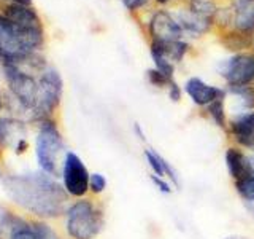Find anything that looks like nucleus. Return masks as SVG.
Masks as SVG:
<instances>
[{
    "label": "nucleus",
    "instance_id": "nucleus-9",
    "mask_svg": "<svg viewBox=\"0 0 254 239\" xmlns=\"http://www.w3.org/2000/svg\"><path fill=\"white\" fill-rule=\"evenodd\" d=\"M188 48V43L181 42V40H173V42H154L153 40L151 58L154 61V69L169 77H173L175 64L183 61Z\"/></svg>",
    "mask_w": 254,
    "mask_h": 239
},
{
    "label": "nucleus",
    "instance_id": "nucleus-32",
    "mask_svg": "<svg viewBox=\"0 0 254 239\" xmlns=\"http://www.w3.org/2000/svg\"><path fill=\"white\" fill-rule=\"evenodd\" d=\"M0 107H2V98H0Z\"/></svg>",
    "mask_w": 254,
    "mask_h": 239
},
{
    "label": "nucleus",
    "instance_id": "nucleus-29",
    "mask_svg": "<svg viewBox=\"0 0 254 239\" xmlns=\"http://www.w3.org/2000/svg\"><path fill=\"white\" fill-rule=\"evenodd\" d=\"M13 3H19V5H30V0H11Z\"/></svg>",
    "mask_w": 254,
    "mask_h": 239
},
{
    "label": "nucleus",
    "instance_id": "nucleus-3",
    "mask_svg": "<svg viewBox=\"0 0 254 239\" xmlns=\"http://www.w3.org/2000/svg\"><path fill=\"white\" fill-rule=\"evenodd\" d=\"M65 215V228L71 239H94L105 225L102 207L91 199H79L73 203Z\"/></svg>",
    "mask_w": 254,
    "mask_h": 239
},
{
    "label": "nucleus",
    "instance_id": "nucleus-18",
    "mask_svg": "<svg viewBox=\"0 0 254 239\" xmlns=\"http://www.w3.org/2000/svg\"><path fill=\"white\" fill-rule=\"evenodd\" d=\"M206 112H208V117L213 120L214 124H216L218 127H221V129L227 131L229 120L226 115V96H221L219 99L211 102L210 106L206 107Z\"/></svg>",
    "mask_w": 254,
    "mask_h": 239
},
{
    "label": "nucleus",
    "instance_id": "nucleus-8",
    "mask_svg": "<svg viewBox=\"0 0 254 239\" xmlns=\"http://www.w3.org/2000/svg\"><path fill=\"white\" fill-rule=\"evenodd\" d=\"M219 74L229 86H250L254 82V54L240 53L224 61Z\"/></svg>",
    "mask_w": 254,
    "mask_h": 239
},
{
    "label": "nucleus",
    "instance_id": "nucleus-30",
    "mask_svg": "<svg viewBox=\"0 0 254 239\" xmlns=\"http://www.w3.org/2000/svg\"><path fill=\"white\" fill-rule=\"evenodd\" d=\"M250 155V161H251V166H253V171H254V151H251V153H248Z\"/></svg>",
    "mask_w": 254,
    "mask_h": 239
},
{
    "label": "nucleus",
    "instance_id": "nucleus-21",
    "mask_svg": "<svg viewBox=\"0 0 254 239\" xmlns=\"http://www.w3.org/2000/svg\"><path fill=\"white\" fill-rule=\"evenodd\" d=\"M237 193L246 203H254V174L243 180L234 182Z\"/></svg>",
    "mask_w": 254,
    "mask_h": 239
},
{
    "label": "nucleus",
    "instance_id": "nucleus-28",
    "mask_svg": "<svg viewBox=\"0 0 254 239\" xmlns=\"http://www.w3.org/2000/svg\"><path fill=\"white\" fill-rule=\"evenodd\" d=\"M146 2H148V0H123V3L126 5V8H127V10H130V11L143 6Z\"/></svg>",
    "mask_w": 254,
    "mask_h": 239
},
{
    "label": "nucleus",
    "instance_id": "nucleus-15",
    "mask_svg": "<svg viewBox=\"0 0 254 239\" xmlns=\"http://www.w3.org/2000/svg\"><path fill=\"white\" fill-rule=\"evenodd\" d=\"M22 139H26V127L21 121L0 118V145H10L14 148Z\"/></svg>",
    "mask_w": 254,
    "mask_h": 239
},
{
    "label": "nucleus",
    "instance_id": "nucleus-24",
    "mask_svg": "<svg viewBox=\"0 0 254 239\" xmlns=\"http://www.w3.org/2000/svg\"><path fill=\"white\" fill-rule=\"evenodd\" d=\"M107 190V179L100 172H92L89 177V191L94 195H102Z\"/></svg>",
    "mask_w": 254,
    "mask_h": 239
},
{
    "label": "nucleus",
    "instance_id": "nucleus-23",
    "mask_svg": "<svg viewBox=\"0 0 254 239\" xmlns=\"http://www.w3.org/2000/svg\"><path fill=\"white\" fill-rule=\"evenodd\" d=\"M148 80H149V83L153 85V86L167 88V90H169L170 85L175 82L173 77L165 75V74H162V72H159L157 69H149L148 70Z\"/></svg>",
    "mask_w": 254,
    "mask_h": 239
},
{
    "label": "nucleus",
    "instance_id": "nucleus-33",
    "mask_svg": "<svg viewBox=\"0 0 254 239\" xmlns=\"http://www.w3.org/2000/svg\"><path fill=\"white\" fill-rule=\"evenodd\" d=\"M0 179H2V172H0Z\"/></svg>",
    "mask_w": 254,
    "mask_h": 239
},
{
    "label": "nucleus",
    "instance_id": "nucleus-5",
    "mask_svg": "<svg viewBox=\"0 0 254 239\" xmlns=\"http://www.w3.org/2000/svg\"><path fill=\"white\" fill-rule=\"evenodd\" d=\"M64 148H65V143H64V139L56 123L51 120H45V121L40 123L35 155L43 172L50 175L58 174Z\"/></svg>",
    "mask_w": 254,
    "mask_h": 239
},
{
    "label": "nucleus",
    "instance_id": "nucleus-19",
    "mask_svg": "<svg viewBox=\"0 0 254 239\" xmlns=\"http://www.w3.org/2000/svg\"><path fill=\"white\" fill-rule=\"evenodd\" d=\"M221 42L230 51H240V50H245V48L251 46L253 35L246 34V32L237 30V32H230V34L224 35L221 38Z\"/></svg>",
    "mask_w": 254,
    "mask_h": 239
},
{
    "label": "nucleus",
    "instance_id": "nucleus-31",
    "mask_svg": "<svg viewBox=\"0 0 254 239\" xmlns=\"http://www.w3.org/2000/svg\"><path fill=\"white\" fill-rule=\"evenodd\" d=\"M226 239H246V238H235V236H230V238H226Z\"/></svg>",
    "mask_w": 254,
    "mask_h": 239
},
{
    "label": "nucleus",
    "instance_id": "nucleus-12",
    "mask_svg": "<svg viewBox=\"0 0 254 239\" xmlns=\"http://www.w3.org/2000/svg\"><path fill=\"white\" fill-rule=\"evenodd\" d=\"M185 91L190 98L195 106L198 107H208L211 102L219 99L221 96H226V91L221 90L218 86H211L208 83H205L203 80L192 77L189 78L185 85Z\"/></svg>",
    "mask_w": 254,
    "mask_h": 239
},
{
    "label": "nucleus",
    "instance_id": "nucleus-6",
    "mask_svg": "<svg viewBox=\"0 0 254 239\" xmlns=\"http://www.w3.org/2000/svg\"><path fill=\"white\" fill-rule=\"evenodd\" d=\"M64 91V82L59 75V72L53 67H46L40 74V91H38V99L37 106L32 118L38 120L40 123L45 120H50L53 112L58 109L61 104Z\"/></svg>",
    "mask_w": 254,
    "mask_h": 239
},
{
    "label": "nucleus",
    "instance_id": "nucleus-22",
    "mask_svg": "<svg viewBox=\"0 0 254 239\" xmlns=\"http://www.w3.org/2000/svg\"><path fill=\"white\" fill-rule=\"evenodd\" d=\"M10 239H38L37 235L34 233L32 223L27 225L26 222H22L21 219L16 222V225L10 231Z\"/></svg>",
    "mask_w": 254,
    "mask_h": 239
},
{
    "label": "nucleus",
    "instance_id": "nucleus-16",
    "mask_svg": "<svg viewBox=\"0 0 254 239\" xmlns=\"http://www.w3.org/2000/svg\"><path fill=\"white\" fill-rule=\"evenodd\" d=\"M234 22L237 30L253 34L254 32V2L253 0H238L234 10Z\"/></svg>",
    "mask_w": 254,
    "mask_h": 239
},
{
    "label": "nucleus",
    "instance_id": "nucleus-7",
    "mask_svg": "<svg viewBox=\"0 0 254 239\" xmlns=\"http://www.w3.org/2000/svg\"><path fill=\"white\" fill-rule=\"evenodd\" d=\"M89 177L91 174L83 159L73 151H67L62 161V179L67 193L75 198H84L89 191Z\"/></svg>",
    "mask_w": 254,
    "mask_h": 239
},
{
    "label": "nucleus",
    "instance_id": "nucleus-4",
    "mask_svg": "<svg viewBox=\"0 0 254 239\" xmlns=\"http://www.w3.org/2000/svg\"><path fill=\"white\" fill-rule=\"evenodd\" d=\"M3 70L6 83L16 101L21 104L22 109L29 110V114L32 115L35 110L40 91V77H35L34 72L42 70H35L26 66H16V64H5Z\"/></svg>",
    "mask_w": 254,
    "mask_h": 239
},
{
    "label": "nucleus",
    "instance_id": "nucleus-14",
    "mask_svg": "<svg viewBox=\"0 0 254 239\" xmlns=\"http://www.w3.org/2000/svg\"><path fill=\"white\" fill-rule=\"evenodd\" d=\"M145 158H146V163L151 167V174L159 175V177H164L167 180L172 182V185L175 188H180V177H178V172L175 171V167L167 161V159L157 153L156 150L153 148H146L145 150Z\"/></svg>",
    "mask_w": 254,
    "mask_h": 239
},
{
    "label": "nucleus",
    "instance_id": "nucleus-20",
    "mask_svg": "<svg viewBox=\"0 0 254 239\" xmlns=\"http://www.w3.org/2000/svg\"><path fill=\"white\" fill-rule=\"evenodd\" d=\"M189 11L198 16L200 19L211 22L214 14H216V6L210 0H190L189 2Z\"/></svg>",
    "mask_w": 254,
    "mask_h": 239
},
{
    "label": "nucleus",
    "instance_id": "nucleus-2",
    "mask_svg": "<svg viewBox=\"0 0 254 239\" xmlns=\"http://www.w3.org/2000/svg\"><path fill=\"white\" fill-rule=\"evenodd\" d=\"M43 45L42 24H21L0 14V64L34 54Z\"/></svg>",
    "mask_w": 254,
    "mask_h": 239
},
{
    "label": "nucleus",
    "instance_id": "nucleus-27",
    "mask_svg": "<svg viewBox=\"0 0 254 239\" xmlns=\"http://www.w3.org/2000/svg\"><path fill=\"white\" fill-rule=\"evenodd\" d=\"M167 91H169V96H170V99H172L173 102H178V101L181 99V88L177 85V82H173Z\"/></svg>",
    "mask_w": 254,
    "mask_h": 239
},
{
    "label": "nucleus",
    "instance_id": "nucleus-26",
    "mask_svg": "<svg viewBox=\"0 0 254 239\" xmlns=\"http://www.w3.org/2000/svg\"><path fill=\"white\" fill-rule=\"evenodd\" d=\"M149 179H151V182H153V185L161 191V193H164V195H170L172 191H173V185H172V182L170 180H167V179H164V177H159V175H154V174H151L149 175Z\"/></svg>",
    "mask_w": 254,
    "mask_h": 239
},
{
    "label": "nucleus",
    "instance_id": "nucleus-1",
    "mask_svg": "<svg viewBox=\"0 0 254 239\" xmlns=\"http://www.w3.org/2000/svg\"><path fill=\"white\" fill-rule=\"evenodd\" d=\"M6 195L22 209L43 219H56L67 207L68 193L46 172L14 174L2 177Z\"/></svg>",
    "mask_w": 254,
    "mask_h": 239
},
{
    "label": "nucleus",
    "instance_id": "nucleus-10",
    "mask_svg": "<svg viewBox=\"0 0 254 239\" xmlns=\"http://www.w3.org/2000/svg\"><path fill=\"white\" fill-rule=\"evenodd\" d=\"M227 132L237 147L254 151V112L235 115L229 121Z\"/></svg>",
    "mask_w": 254,
    "mask_h": 239
},
{
    "label": "nucleus",
    "instance_id": "nucleus-25",
    "mask_svg": "<svg viewBox=\"0 0 254 239\" xmlns=\"http://www.w3.org/2000/svg\"><path fill=\"white\" fill-rule=\"evenodd\" d=\"M32 228H34V233L37 235L38 239H59L58 233H56V231L45 222L32 223Z\"/></svg>",
    "mask_w": 254,
    "mask_h": 239
},
{
    "label": "nucleus",
    "instance_id": "nucleus-17",
    "mask_svg": "<svg viewBox=\"0 0 254 239\" xmlns=\"http://www.w3.org/2000/svg\"><path fill=\"white\" fill-rule=\"evenodd\" d=\"M229 94L234 98V109L238 114H245L254 107V88L251 86H229Z\"/></svg>",
    "mask_w": 254,
    "mask_h": 239
},
{
    "label": "nucleus",
    "instance_id": "nucleus-34",
    "mask_svg": "<svg viewBox=\"0 0 254 239\" xmlns=\"http://www.w3.org/2000/svg\"><path fill=\"white\" fill-rule=\"evenodd\" d=\"M253 2H254V0H253Z\"/></svg>",
    "mask_w": 254,
    "mask_h": 239
},
{
    "label": "nucleus",
    "instance_id": "nucleus-11",
    "mask_svg": "<svg viewBox=\"0 0 254 239\" xmlns=\"http://www.w3.org/2000/svg\"><path fill=\"white\" fill-rule=\"evenodd\" d=\"M149 34L153 35L154 42H173V40H181L185 30L170 13L157 11L149 21Z\"/></svg>",
    "mask_w": 254,
    "mask_h": 239
},
{
    "label": "nucleus",
    "instance_id": "nucleus-13",
    "mask_svg": "<svg viewBox=\"0 0 254 239\" xmlns=\"http://www.w3.org/2000/svg\"><path fill=\"white\" fill-rule=\"evenodd\" d=\"M224 161H226L229 177L234 182L243 180L254 174L251 161H250V155L246 153V151H243V148L237 147V145L227 147L226 155H224Z\"/></svg>",
    "mask_w": 254,
    "mask_h": 239
}]
</instances>
